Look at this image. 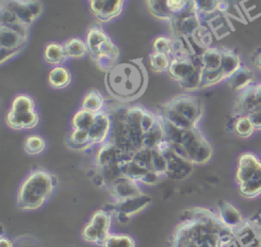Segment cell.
I'll return each mask as SVG.
<instances>
[{"label":"cell","instance_id":"obj_1","mask_svg":"<svg viewBox=\"0 0 261 247\" xmlns=\"http://www.w3.org/2000/svg\"><path fill=\"white\" fill-rule=\"evenodd\" d=\"M173 229L169 247H227L236 240L216 211L206 207H192Z\"/></svg>","mask_w":261,"mask_h":247},{"label":"cell","instance_id":"obj_2","mask_svg":"<svg viewBox=\"0 0 261 247\" xmlns=\"http://www.w3.org/2000/svg\"><path fill=\"white\" fill-rule=\"evenodd\" d=\"M104 85L108 94L121 104L140 98L148 86V73L142 58L116 63L105 72Z\"/></svg>","mask_w":261,"mask_h":247},{"label":"cell","instance_id":"obj_3","mask_svg":"<svg viewBox=\"0 0 261 247\" xmlns=\"http://www.w3.org/2000/svg\"><path fill=\"white\" fill-rule=\"evenodd\" d=\"M160 118L164 127L165 139L177 156L192 165H204L212 159V144L200 128L182 130L175 128L161 116Z\"/></svg>","mask_w":261,"mask_h":247},{"label":"cell","instance_id":"obj_4","mask_svg":"<svg viewBox=\"0 0 261 247\" xmlns=\"http://www.w3.org/2000/svg\"><path fill=\"white\" fill-rule=\"evenodd\" d=\"M57 185L55 176L45 168L31 170L16 192V206L22 211L40 209L53 195Z\"/></svg>","mask_w":261,"mask_h":247},{"label":"cell","instance_id":"obj_5","mask_svg":"<svg viewBox=\"0 0 261 247\" xmlns=\"http://www.w3.org/2000/svg\"><path fill=\"white\" fill-rule=\"evenodd\" d=\"M164 120L182 130L199 128L204 115V104L195 95H174L160 103L156 111Z\"/></svg>","mask_w":261,"mask_h":247},{"label":"cell","instance_id":"obj_6","mask_svg":"<svg viewBox=\"0 0 261 247\" xmlns=\"http://www.w3.org/2000/svg\"><path fill=\"white\" fill-rule=\"evenodd\" d=\"M89 56L95 65L106 72L118 63L120 50L111 37L99 26L90 28L85 37Z\"/></svg>","mask_w":261,"mask_h":247},{"label":"cell","instance_id":"obj_7","mask_svg":"<svg viewBox=\"0 0 261 247\" xmlns=\"http://www.w3.org/2000/svg\"><path fill=\"white\" fill-rule=\"evenodd\" d=\"M112 221L113 213L111 210L98 209L94 211L82 229V240L88 244L101 246L111 233Z\"/></svg>","mask_w":261,"mask_h":247},{"label":"cell","instance_id":"obj_8","mask_svg":"<svg viewBox=\"0 0 261 247\" xmlns=\"http://www.w3.org/2000/svg\"><path fill=\"white\" fill-rule=\"evenodd\" d=\"M0 6L12 11L21 22L29 27H32L44 11V4L41 0H1Z\"/></svg>","mask_w":261,"mask_h":247},{"label":"cell","instance_id":"obj_9","mask_svg":"<svg viewBox=\"0 0 261 247\" xmlns=\"http://www.w3.org/2000/svg\"><path fill=\"white\" fill-rule=\"evenodd\" d=\"M126 0H88L91 14L100 22L107 23L118 17Z\"/></svg>","mask_w":261,"mask_h":247},{"label":"cell","instance_id":"obj_10","mask_svg":"<svg viewBox=\"0 0 261 247\" xmlns=\"http://www.w3.org/2000/svg\"><path fill=\"white\" fill-rule=\"evenodd\" d=\"M201 68L202 66L199 54L193 53L190 56L171 59V63L167 70V75L171 80L177 82L178 84L193 76L197 70Z\"/></svg>","mask_w":261,"mask_h":247},{"label":"cell","instance_id":"obj_11","mask_svg":"<svg viewBox=\"0 0 261 247\" xmlns=\"http://www.w3.org/2000/svg\"><path fill=\"white\" fill-rule=\"evenodd\" d=\"M150 202L151 198L144 193L142 195L130 197L122 201L113 202L111 211L113 214H116L117 218L120 217V221H123L124 219H129L130 217L147 208Z\"/></svg>","mask_w":261,"mask_h":247},{"label":"cell","instance_id":"obj_12","mask_svg":"<svg viewBox=\"0 0 261 247\" xmlns=\"http://www.w3.org/2000/svg\"><path fill=\"white\" fill-rule=\"evenodd\" d=\"M124 155L125 153L108 139L106 142L98 146V150L96 151L94 157L95 167L97 170H101L116 165L124 157Z\"/></svg>","mask_w":261,"mask_h":247},{"label":"cell","instance_id":"obj_13","mask_svg":"<svg viewBox=\"0 0 261 247\" xmlns=\"http://www.w3.org/2000/svg\"><path fill=\"white\" fill-rule=\"evenodd\" d=\"M233 234L241 247H261V225L256 220L245 219Z\"/></svg>","mask_w":261,"mask_h":247},{"label":"cell","instance_id":"obj_14","mask_svg":"<svg viewBox=\"0 0 261 247\" xmlns=\"http://www.w3.org/2000/svg\"><path fill=\"white\" fill-rule=\"evenodd\" d=\"M112 120L110 113L107 109H104L96 113V118L93 126L90 128L89 136L93 146H99L106 142L111 133Z\"/></svg>","mask_w":261,"mask_h":247},{"label":"cell","instance_id":"obj_15","mask_svg":"<svg viewBox=\"0 0 261 247\" xmlns=\"http://www.w3.org/2000/svg\"><path fill=\"white\" fill-rule=\"evenodd\" d=\"M260 106L255 93V83L238 92L234 100L231 115L234 117L249 115L253 110Z\"/></svg>","mask_w":261,"mask_h":247},{"label":"cell","instance_id":"obj_16","mask_svg":"<svg viewBox=\"0 0 261 247\" xmlns=\"http://www.w3.org/2000/svg\"><path fill=\"white\" fill-rule=\"evenodd\" d=\"M203 19L197 13L196 10L186 13L184 15L174 17L170 23L174 31L175 38L186 39L192 37L194 33L202 26Z\"/></svg>","mask_w":261,"mask_h":247},{"label":"cell","instance_id":"obj_17","mask_svg":"<svg viewBox=\"0 0 261 247\" xmlns=\"http://www.w3.org/2000/svg\"><path fill=\"white\" fill-rule=\"evenodd\" d=\"M107 189L109 190V194L113 202L122 201L127 198L144 194L139 183L124 176H121L120 178H118Z\"/></svg>","mask_w":261,"mask_h":247},{"label":"cell","instance_id":"obj_18","mask_svg":"<svg viewBox=\"0 0 261 247\" xmlns=\"http://www.w3.org/2000/svg\"><path fill=\"white\" fill-rule=\"evenodd\" d=\"M5 125L14 131H27L36 128L40 121L37 110L27 112H15L10 109L5 114Z\"/></svg>","mask_w":261,"mask_h":247},{"label":"cell","instance_id":"obj_19","mask_svg":"<svg viewBox=\"0 0 261 247\" xmlns=\"http://www.w3.org/2000/svg\"><path fill=\"white\" fill-rule=\"evenodd\" d=\"M260 163L261 159L252 152H244L239 156L234 172V181L238 187L246 183L255 174Z\"/></svg>","mask_w":261,"mask_h":247},{"label":"cell","instance_id":"obj_20","mask_svg":"<svg viewBox=\"0 0 261 247\" xmlns=\"http://www.w3.org/2000/svg\"><path fill=\"white\" fill-rule=\"evenodd\" d=\"M216 213L221 221L232 231L242 226L245 221L241 210L227 200H220L216 206Z\"/></svg>","mask_w":261,"mask_h":247},{"label":"cell","instance_id":"obj_21","mask_svg":"<svg viewBox=\"0 0 261 247\" xmlns=\"http://www.w3.org/2000/svg\"><path fill=\"white\" fill-rule=\"evenodd\" d=\"M29 39L12 28L0 26V48L22 51Z\"/></svg>","mask_w":261,"mask_h":247},{"label":"cell","instance_id":"obj_22","mask_svg":"<svg viewBox=\"0 0 261 247\" xmlns=\"http://www.w3.org/2000/svg\"><path fill=\"white\" fill-rule=\"evenodd\" d=\"M202 70L217 71L221 70V47H208L199 54Z\"/></svg>","mask_w":261,"mask_h":247},{"label":"cell","instance_id":"obj_23","mask_svg":"<svg viewBox=\"0 0 261 247\" xmlns=\"http://www.w3.org/2000/svg\"><path fill=\"white\" fill-rule=\"evenodd\" d=\"M221 70L228 80L242 66V58L234 49L228 47H221Z\"/></svg>","mask_w":261,"mask_h":247},{"label":"cell","instance_id":"obj_24","mask_svg":"<svg viewBox=\"0 0 261 247\" xmlns=\"http://www.w3.org/2000/svg\"><path fill=\"white\" fill-rule=\"evenodd\" d=\"M65 145L67 148L73 151H86L93 147L89 132L79 129H71L66 138Z\"/></svg>","mask_w":261,"mask_h":247},{"label":"cell","instance_id":"obj_25","mask_svg":"<svg viewBox=\"0 0 261 247\" xmlns=\"http://www.w3.org/2000/svg\"><path fill=\"white\" fill-rule=\"evenodd\" d=\"M182 44V38H172L166 35H159L152 42V51L167 54L171 58L173 53Z\"/></svg>","mask_w":261,"mask_h":247},{"label":"cell","instance_id":"obj_26","mask_svg":"<svg viewBox=\"0 0 261 247\" xmlns=\"http://www.w3.org/2000/svg\"><path fill=\"white\" fill-rule=\"evenodd\" d=\"M71 80V72L64 65L53 66L48 75V84L55 90H61L68 87Z\"/></svg>","mask_w":261,"mask_h":247},{"label":"cell","instance_id":"obj_27","mask_svg":"<svg viewBox=\"0 0 261 247\" xmlns=\"http://www.w3.org/2000/svg\"><path fill=\"white\" fill-rule=\"evenodd\" d=\"M44 60L53 66L63 65L66 60H68L62 43L57 42H50L46 44L44 51H43Z\"/></svg>","mask_w":261,"mask_h":247},{"label":"cell","instance_id":"obj_28","mask_svg":"<svg viewBox=\"0 0 261 247\" xmlns=\"http://www.w3.org/2000/svg\"><path fill=\"white\" fill-rule=\"evenodd\" d=\"M254 80H255V77L252 69L242 64V66L227 80V82L234 91L239 92L249 87L250 85L254 84L255 83Z\"/></svg>","mask_w":261,"mask_h":247},{"label":"cell","instance_id":"obj_29","mask_svg":"<svg viewBox=\"0 0 261 247\" xmlns=\"http://www.w3.org/2000/svg\"><path fill=\"white\" fill-rule=\"evenodd\" d=\"M81 108L89 110L94 113H98L104 109H106L105 98L102 93L96 89H92L85 93L82 98Z\"/></svg>","mask_w":261,"mask_h":247},{"label":"cell","instance_id":"obj_30","mask_svg":"<svg viewBox=\"0 0 261 247\" xmlns=\"http://www.w3.org/2000/svg\"><path fill=\"white\" fill-rule=\"evenodd\" d=\"M239 192L246 199H254L261 196V163L255 174L246 183L239 186Z\"/></svg>","mask_w":261,"mask_h":247},{"label":"cell","instance_id":"obj_31","mask_svg":"<svg viewBox=\"0 0 261 247\" xmlns=\"http://www.w3.org/2000/svg\"><path fill=\"white\" fill-rule=\"evenodd\" d=\"M68 59H81L89 55L88 46L84 39L79 37L69 38L62 43Z\"/></svg>","mask_w":261,"mask_h":247},{"label":"cell","instance_id":"obj_32","mask_svg":"<svg viewBox=\"0 0 261 247\" xmlns=\"http://www.w3.org/2000/svg\"><path fill=\"white\" fill-rule=\"evenodd\" d=\"M47 149L46 139L39 134H32L25 137L23 141V150L28 155L37 156Z\"/></svg>","mask_w":261,"mask_h":247},{"label":"cell","instance_id":"obj_33","mask_svg":"<svg viewBox=\"0 0 261 247\" xmlns=\"http://www.w3.org/2000/svg\"><path fill=\"white\" fill-rule=\"evenodd\" d=\"M146 6L149 13L160 20L170 22L174 18L167 8L166 0H146Z\"/></svg>","mask_w":261,"mask_h":247},{"label":"cell","instance_id":"obj_34","mask_svg":"<svg viewBox=\"0 0 261 247\" xmlns=\"http://www.w3.org/2000/svg\"><path fill=\"white\" fill-rule=\"evenodd\" d=\"M96 118V113L80 108L71 118V129L89 131Z\"/></svg>","mask_w":261,"mask_h":247},{"label":"cell","instance_id":"obj_35","mask_svg":"<svg viewBox=\"0 0 261 247\" xmlns=\"http://www.w3.org/2000/svg\"><path fill=\"white\" fill-rule=\"evenodd\" d=\"M232 131L240 138L247 139L250 138L256 132V129L248 115H241L234 117L232 124Z\"/></svg>","mask_w":261,"mask_h":247},{"label":"cell","instance_id":"obj_36","mask_svg":"<svg viewBox=\"0 0 261 247\" xmlns=\"http://www.w3.org/2000/svg\"><path fill=\"white\" fill-rule=\"evenodd\" d=\"M100 247H136V241L128 234L110 233Z\"/></svg>","mask_w":261,"mask_h":247},{"label":"cell","instance_id":"obj_37","mask_svg":"<svg viewBox=\"0 0 261 247\" xmlns=\"http://www.w3.org/2000/svg\"><path fill=\"white\" fill-rule=\"evenodd\" d=\"M148 62L152 70L156 72H167L171 63V58L167 54L152 51L148 55Z\"/></svg>","mask_w":261,"mask_h":247},{"label":"cell","instance_id":"obj_38","mask_svg":"<svg viewBox=\"0 0 261 247\" xmlns=\"http://www.w3.org/2000/svg\"><path fill=\"white\" fill-rule=\"evenodd\" d=\"M10 110L15 112H27V111H33L36 110V104L34 99L24 93L17 94L11 101Z\"/></svg>","mask_w":261,"mask_h":247},{"label":"cell","instance_id":"obj_39","mask_svg":"<svg viewBox=\"0 0 261 247\" xmlns=\"http://www.w3.org/2000/svg\"><path fill=\"white\" fill-rule=\"evenodd\" d=\"M169 12L174 16H180L195 10L192 0H166Z\"/></svg>","mask_w":261,"mask_h":247},{"label":"cell","instance_id":"obj_40","mask_svg":"<svg viewBox=\"0 0 261 247\" xmlns=\"http://www.w3.org/2000/svg\"><path fill=\"white\" fill-rule=\"evenodd\" d=\"M195 10L204 20L207 17H212L217 11L218 0H192Z\"/></svg>","mask_w":261,"mask_h":247},{"label":"cell","instance_id":"obj_41","mask_svg":"<svg viewBox=\"0 0 261 247\" xmlns=\"http://www.w3.org/2000/svg\"><path fill=\"white\" fill-rule=\"evenodd\" d=\"M192 38H194L197 45L202 47L203 49L208 48V47L211 46L212 35L210 33V30L205 28L203 24L194 33Z\"/></svg>","mask_w":261,"mask_h":247},{"label":"cell","instance_id":"obj_42","mask_svg":"<svg viewBox=\"0 0 261 247\" xmlns=\"http://www.w3.org/2000/svg\"><path fill=\"white\" fill-rule=\"evenodd\" d=\"M21 50H12V49H5L0 48V63L1 65L5 64L7 61L11 60L15 56H17Z\"/></svg>","mask_w":261,"mask_h":247},{"label":"cell","instance_id":"obj_43","mask_svg":"<svg viewBox=\"0 0 261 247\" xmlns=\"http://www.w3.org/2000/svg\"><path fill=\"white\" fill-rule=\"evenodd\" d=\"M248 116L251 118L256 131H261V105L253 110Z\"/></svg>","mask_w":261,"mask_h":247},{"label":"cell","instance_id":"obj_44","mask_svg":"<svg viewBox=\"0 0 261 247\" xmlns=\"http://www.w3.org/2000/svg\"><path fill=\"white\" fill-rule=\"evenodd\" d=\"M0 247H14V243L3 234L0 236Z\"/></svg>","mask_w":261,"mask_h":247},{"label":"cell","instance_id":"obj_45","mask_svg":"<svg viewBox=\"0 0 261 247\" xmlns=\"http://www.w3.org/2000/svg\"><path fill=\"white\" fill-rule=\"evenodd\" d=\"M255 93H256V97L258 99V102L261 105V82L255 83Z\"/></svg>","mask_w":261,"mask_h":247},{"label":"cell","instance_id":"obj_46","mask_svg":"<svg viewBox=\"0 0 261 247\" xmlns=\"http://www.w3.org/2000/svg\"><path fill=\"white\" fill-rule=\"evenodd\" d=\"M254 62H255L256 67L258 68V70H260V71H261V51H259V52L257 53V55L255 56Z\"/></svg>","mask_w":261,"mask_h":247}]
</instances>
